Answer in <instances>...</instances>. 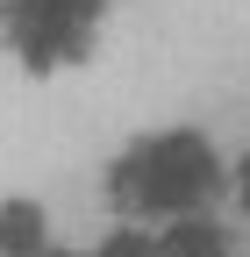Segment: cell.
I'll use <instances>...</instances> for the list:
<instances>
[{
  "label": "cell",
  "instance_id": "7a4b0ae2",
  "mask_svg": "<svg viewBox=\"0 0 250 257\" xmlns=\"http://www.w3.org/2000/svg\"><path fill=\"white\" fill-rule=\"evenodd\" d=\"M114 0H0V43H8L29 72H65L86 64Z\"/></svg>",
  "mask_w": 250,
  "mask_h": 257
},
{
  "label": "cell",
  "instance_id": "6da1fadb",
  "mask_svg": "<svg viewBox=\"0 0 250 257\" xmlns=\"http://www.w3.org/2000/svg\"><path fill=\"white\" fill-rule=\"evenodd\" d=\"M214 186H222V157H214L193 128L150 136L143 150L121 157V172H114V193L129 207H143V214H193Z\"/></svg>",
  "mask_w": 250,
  "mask_h": 257
}]
</instances>
